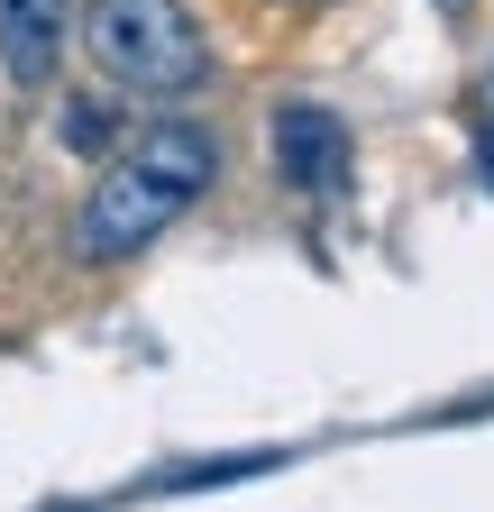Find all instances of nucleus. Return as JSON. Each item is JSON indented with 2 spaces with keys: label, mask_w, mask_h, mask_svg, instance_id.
Returning <instances> with one entry per match:
<instances>
[{
  "label": "nucleus",
  "mask_w": 494,
  "mask_h": 512,
  "mask_svg": "<svg viewBox=\"0 0 494 512\" xmlns=\"http://www.w3.org/2000/svg\"><path fill=\"white\" fill-rule=\"evenodd\" d=\"M211 174H220V138H211L202 119H156V128H138V147H119L101 165V183L83 192L74 256H83V266H119V256L156 247L211 192Z\"/></svg>",
  "instance_id": "1"
},
{
  "label": "nucleus",
  "mask_w": 494,
  "mask_h": 512,
  "mask_svg": "<svg viewBox=\"0 0 494 512\" xmlns=\"http://www.w3.org/2000/svg\"><path fill=\"white\" fill-rule=\"evenodd\" d=\"M83 46H92V64L119 92H147V101H174V92H193L211 74L202 19L183 10V0H92Z\"/></svg>",
  "instance_id": "2"
},
{
  "label": "nucleus",
  "mask_w": 494,
  "mask_h": 512,
  "mask_svg": "<svg viewBox=\"0 0 494 512\" xmlns=\"http://www.w3.org/2000/svg\"><path fill=\"white\" fill-rule=\"evenodd\" d=\"M266 147H275V174L293 192H312V202H348L357 192V147H348V128L321 101H284L266 119Z\"/></svg>",
  "instance_id": "3"
},
{
  "label": "nucleus",
  "mask_w": 494,
  "mask_h": 512,
  "mask_svg": "<svg viewBox=\"0 0 494 512\" xmlns=\"http://www.w3.org/2000/svg\"><path fill=\"white\" fill-rule=\"evenodd\" d=\"M74 46V0H0V74L10 83H55V64Z\"/></svg>",
  "instance_id": "4"
},
{
  "label": "nucleus",
  "mask_w": 494,
  "mask_h": 512,
  "mask_svg": "<svg viewBox=\"0 0 494 512\" xmlns=\"http://www.w3.org/2000/svg\"><path fill=\"white\" fill-rule=\"evenodd\" d=\"M55 138H65V147H83V156H92V147H110V101H92V92H83V101H65Z\"/></svg>",
  "instance_id": "5"
},
{
  "label": "nucleus",
  "mask_w": 494,
  "mask_h": 512,
  "mask_svg": "<svg viewBox=\"0 0 494 512\" xmlns=\"http://www.w3.org/2000/svg\"><path fill=\"white\" fill-rule=\"evenodd\" d=\"M440 10H467V0H440Z\"/></svg>",
  "instance_id": "6"
}]
</instances>
